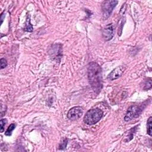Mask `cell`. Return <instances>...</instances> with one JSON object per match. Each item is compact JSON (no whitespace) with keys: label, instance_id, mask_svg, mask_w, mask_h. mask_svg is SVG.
Returning a JSON list of instances; mask_svg holds the SVG:
<instances>
[{"label":"cell","instance_id":"obj_3","mask_svg":"<svg viewBox=\"0 0 152 152\" xmlns=\"http://www.w3.org/2000/svg\"><path fill=\"white\" fill-rule=\"evenodd\" d=\"M145 107V104L134 105L131 106L128 109L126 115L124 117V120L125 121H129L132 120L133 118H137L143 112Z\"/></svg>","mask_w":152,"mask_h":152},{"label":"cell","instance_id":"obj_13","mask_svg":"<svg viewBox=\"0 0 152 152\" xmlns=\"http://www.w3.org/2000/svg\"><path fill=\"white\" fill-rule=\"evenodd\" d=\"M0 62H1V68L3 69L5 67H6L7 66V62L6 60L4 58H1V60H0Z\"/></svg>","mask_w":152,"mask_h":152},{"label":"cell","instance_id":"obj_4","mask_svg":"<svg viewBox=\"0 0 152 152\" xmlns=\"http://www.w3.org/2000/svg\"><path fill=\"white\" fill-rule=\"evenodd\" d=\"M118 3V1H106L103 2L102 4V11L104 20L108 19Z\"/></svg>","mask_w":152,"mask_h":152},{"label":"cell","instance_id":"obj_5","mask_svg":"<svg viewBox=\"0 0 152 152\" xmlns=\"http://www.w3.org/2000/svg\"><path fill=\"white\" fill-rule=\"evenodd\" d=\"M83 110L80 106H75L70 109L67 113V117L70 120H76L82 116Z\"/></svg>","mask_w":152,"mask_h":152},{"label":"cell","instance_id":"obj_14","mask_svg":"<svg viewBox=\"0 0 152 152\" xmlns=\"http://www.w3.org/2000/svg\"><path fill=\"white\" fill-rule=\"evenodd\" d=\"M151 80H147V82L145 85V87L144 88V90H149V89H151Z\"/></svg>","mask_w":152,"mask_h":152},{"label":"cell","instance_id":"obj_2","mask_svg":"<svg viewBox=\"0 0 152 152\" xmlns=\"http://www.w3.org/2000/svg\"><path fill=\"white\" fill-rule=\"evenodd\" d=\"M103 116V112L99 108L90 109L87 112L84 118V122L88 125H93L98 122Z\"/></svg>","mask_w":152,"mask_h":152},{"label":"cell","instance_id":"obj_6","mask_svg":"<svg viewBox=\"0 0 152 152\" xmlns=\"http://www.w3.org/2000/svg\"><path fill=\"white\" fill-rule=\"evenodd\" d=\"M102 36L105 40H111L114 36V28L112 23L109 24L103 28L102 30Z\"/></svg>","mask_w":152,"mask_h":152},{"label":"cell","instance_id":"obj_1","mask_svg":"<svg viewBox=\"0 0 152 152\" xmlns=\"http://www.w3.org/2000/svg\"><path fill=\"white\" fill-rule=\"evenodd\" d=\"M102 70L100 66L95 62L89 63L88 67V79L91 87L97 94L102 89Z\"/></svg>","mask_w":152,"mask_h":152},{"label":"cell","instance_id":"obj_11","mask_svg":"<svg viewBox=\"0 0 152 152\" xmlns=\"http://www.w3.org/2000/svg\"><path fill=\"white\" fill-rule=\"evenodd\" d=\"M25 30L27 32H32L33 30V27H32V25L30 23V19H27V21H26V27L25 28Z\"/></svg>","mask_w":152,"mask_h":152},{"label":"cell","instance_id":"obj_7","mask_svg":"<svg viewBox=\"0 0 152 152\" xmlns=\"http://www.w3.org/2000/svg\"><path fill=\"white\" fill-rule=\"evenodd\" d=\"M125 70V67L124 66H119L115 68L108 76V79L111 81L116 80L122 76Z\"/></svg>","mask_w":152,"mask_h":152},{"label":"cell","instance_id":"obj_8","mask_svg":"<svg viewBox=\"0 0 152 152\" xmlns=\"http://www.w3.org/2000/svg\"><path fill=\"white\" fill-rule=\"evenodd\" d=\"M16 127V124L13 123L11 124H10L9 126V127H8L7 129L5 131V135H7V136H10V135H11L12 132H13V131L15 129Z\"/></svg>","mask_w":152,"mask_h":152},{"label":"cell","instance_id":"obj_9","mask_svg":"<svg viewBox=\"0 0 152 152\" xmlns=\"http://www.w3.org/2000/svg\"><path fill=\"white\" fill-rule=\"evenodd\" d=\"M147 134L149 135H151V133H152V118L151 117H150V118L148 119L147 120Z\"/></svg>","mask_w":152,"mask_h":152},{"label":"cell","instance_id":"obj_10","mask_svg":"<svg viewBox=\"0 0 152 152\" xmlns=\"http://www.w3.org/2000/svg\"><path fill=\"white\" fill-rule=\"evenodd\" d=\"M68 143V139H66V138H64L61 141V142L60 143L59 145V149L60 150H64L66 148L67 146Z\"/></svg>","mask_w":152,"mask_h":152},{"label":"cell","instance_id":"obj_12","mask_svg":"<svg viewBox=\"0 0 152 152\" xmlns=\"http://www.w3.org/2000/svg\"><path fill=\"white\" fill-rule=\"evenodd\" d=\"M7 123V119H1V121H0V125H1V128H0V132L1 133L3 132L4 130V127Z\"/></svg>","mask_w":152,"mask_h":152},{"label":"cell","instance_id":"obj_15","mask_svg":"<svg viewBox=\"0 0 152 152\" xmlns=\"http://www.w3.org/2000/svg\"><path fill=\"white\" fill-rule=\"evenodd\" d=\"M5 18V15L4 13H3L1 15V23L2 24L3 23V20H4V19Z\"/></svg>","mask_w":152,"mask_h":152}]
</instances>
